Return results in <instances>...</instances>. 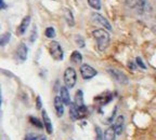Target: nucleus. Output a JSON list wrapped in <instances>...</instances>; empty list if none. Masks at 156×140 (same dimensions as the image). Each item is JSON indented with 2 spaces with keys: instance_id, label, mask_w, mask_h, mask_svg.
<instances>
[{
  "instance_id": "f257e3e1",
  "label": "nucleus",
  "mask_w": 156,
  "mask_h": 140,
  "mask_svg": "<svg viewBox=\"0 0 156 140\" xmlns=\"http://www.w3.org/2000/svg\"><path fill=\"white\" fill-rule=\"evenodd\" d=\"M92 36L95 39V41H97L99 50L104 51L105 48L108 46V43H110V35L107 34L106 30H104V29H95L94 32H92Z\"/></svg>"
},
{
  "instance_id": "f03ea898",
  "label": "nucleus",
  "mask_w": 156,
  "mask_h": 140,
  "mask_svg": "<svg viewBox=\"0 0 156 140\" xmlns=\"http://www.w3.org/2000/svg\"><path fill=\"white\" fill-rule=\"evenodd\" d=\"M49 53L51 55V57L55 61H62L64 58V53L62 50L60 43L56 41H51L49 44Z\"/></svg>"
},
{
  "instance_id": "7ed1b4c3",
  "label": "nucleus",
  "mask_w": 156,
  "mask_h": 140,
  "mask_svg": "<svg viewBox=\"0 0 156 140\" xmlns=\"http://www.w3.org/2000/svg\"><path fill=\"white\" fill-rule=\"evenodd\" d=\"M76 79H77V75H76L75 69L72 67L66 68L65 72H64V83H65V86L67 88H73L76 84Z\"/></svg>"
},
{
  "instance_id": "20e7f679",
  "label": "nucleus",
  "mask_w": 156,
  "mask_h": 140,
  "mask_svg": "<svg viewBox=\"0 0 156 140\" xmlns=\"http://www.w3.org/2000/svg\"><path fill=\"white\" fill-rule=\"evenodd\" d=\"M80 73H81L83 79L89 80V79H92L93 77H95L98 72L94 68L89 66L88 64H83V65L80 66Z\"/></svg>"
},
{
  "instance_id": "39448f33",
  "label": "nucleus",
  "mask_w": 156,
  "mask_h": 140,
  "mask_svg": "<svg viewBox=\"0 0 156 140\" xmlns=\"http://www.w3.org/2000/svg\"><path fill=\"white\" fill-rule=\"evenodd\" d=\"M107 71H108V73H110V75H112L115 80H116L117 82H119L120 84H126V83L128 82V79H127V77L122 72V71H119V70L108 69Z\"/></svg>"
},
{
  "instance_id": "423d86ee",
  "label": "nucleus",
  "mask_w": 156,
  "mask_h": 140,
  "mask_svg": "<svg viewBox=\"0 0 156 140\" xmlns=\"http://www.w3.org/2000/svg\"><path fill=\"white\" fill-rule=\"evenodd\" d=\"M27 53H28V50H27V46L24 43H21L16 48V53L15 56L19 59L20 62H25L27 58Z\"/></svg>"
},
{
  "instance_id": "0eeeda50",
  "label": "nucleus",
  "mask_w": 156,
  "mask_h": 140,
  "mask_svg": "<svg viewBox=\"0 0 156 140\" xmlns=\"http://www.w3.org/2000/svg\"><path fill=\"white\" fill-rule=\"evenodd\" d=\"M92 19L97 23V24H100L101 26H103L104 28H106L107 30H112V26H111V24L108 23V21H107L105 17H103L101 14L94 13V14L92 15Z\"/></svg>"
},
{
  "instance_id": "6e6552de",
  "label": "nucleus",
  "mask_w": 156,
  "mask_h": 140,
  "mask_svg": "<svg viewBox=\"0 0 156 140\" xmlns=\"http://www.w3.org/2000/svg\"><path fill=\"white\" fill-rule=\"evenodd\" d=\"M126 5L131 9L138 10L139 12H141L143 11L144 1L143 0H126Z\"/></svg>"
},
{
  "instance_id": "1a4fd4ad",
  "label": "nucleus",
  "mask_w": 156,
  "mask_h": 140,
  "mask_svg": "<svg viewBox=\"0 0 156 140\" xmlns=\"http://www.w3.org/2000/svg\"><path fill=\"white\" fill-rule=\"evenodd\" d=\"M54 108L58 116H62L64 113V102L60 96L54 97Z\"/></svg>"
},
{
  "instance_id": "9d476101",
  "label": "nucleus",
  "mask_w": 156,
  "mask_h": 140,
  "mask_svg": "<svg viewBox=\"0 0 156 140\" xmlns=\"http://www.w3.org/2000/svg\"><path fill=\"white\" fill-rule=\"evenodd\" d=\"M124 124H125V118L124 116L122 115L117 116V118L114 122V128H115V131H116L117 135L122 134V129H124Z\"/></svg>"
},
{
  "instance_id": "9b49d317",
  "label": "nucleus",
  "mask_w": 156,
  "mask_h": 140,
  "mask_svg": "<svg viewBox=\"0 0 156 140\" xmlns=\"http://www.w3.org/2000/svg\"><path fill=\"white\" fill-rule=\"evenodd\" d=\"M60 97L63 100L64 105H67V106L71 105V96H69V93H68V89L66 86L61 87V89H60Z\"/></svg>"
},
{
  "instance_id": "f8f14e48",
  "label": "nucleus",
  "mask_w": 156,
  "mask_h": 140,
  "mask_svg": "<svg viewBox=\"0 0 156 140\" xmlns=\"http://www.w3.org/2000/svg\"><path fill=\"white\" fill-rule=\"evenodd\" d=\"M29 23H30V17L25 16L24 18H23L22 22H21V24H20V26H19V30H17L19 35H24L25 34V32H26L27 28H28V26H29Z\"/></svg>"
},
{
  "instance_id": "ddd939ff",
  "label": "nucleus",
  "mask_w": 156,
  "mask_h": 140,
  "mask_svg": "<svg viewBox=\"0 0 156 140\" xmlns=\"http://www.w3.org/2000/svg\"><path fill=\"white\" fill-rule=\"evenodd\" d=\"M42 118H44V125L46 127L48 134H52V123L48 113L46 112V110H42Z\"/></svg>"
},
{
  "instance_id": "4468645a",
  "label": "nucleus",
  "mask_w": 156,
  "mask_h": 140,
  "mask_svg": "<svg viewBox=\"0 0 156 140\" xmlns=\"http://www.w3.org/2000/svg\"><path fill=\"white\" fill-rule=\"evenodd\" d=\"M69 116L73 121H76L78 118H80L79 116V110H78V107L75 104L69 105Z\"/></svg>"
},
{
  "instance_id": "2eb2a0df",
  "label": "nucleus",
  "mask_w": 156,
  "mask_h": 140,
  "mask_svg": "<svg viewBox=\"0 0 156 140\" xmlns=\"http://www.w3.org/2000/svg\"><path fill=\"white\" fill-rule=\"evenodd\" d=\"M74 104L78 107V108H80V107L85 106V102H83V93L81 89H78L77 92L75 94V102Z\"/></svg>"
},
{
  "instance_id": "dca6fc26",
  "label": "nucleus",
  "mask_w": 156,
  "mask_h": 140,
  "mask_svg": "<svg viewBox=\"0 0 156 140\" xmlns=\"http://www.w3.org/2000/svg\"><path fill=\"white\" fill-rule=\"evenodd\" d=\"M115 137H116V131H115L114 126H111L105 131L104 140H115Z\"/></svg>"
},
{
  "instance_id": "f3484780",
  "label": "nucleus",
  "mask_w": 156,
  "mask_h": 140,
  "mask_svg": "<svg viewBox=\"0 0 156 140\" xmlns=\"http://www.w3.org/2000/svg\"><path fill=\"white\" fill-rule=\"evenodd\" d=\"M71 61L74 64H80L83 62V56H81V54L78 51H74L71 55Z\"/></svg>"
},
{
  "instance_id": "a211bd4d",
  "label": "nucleus",
  "mask_w": 156,
  "mask_h": 140,
  "mask_svg": "<svg viewBox=\"0 0 156 140\" xmlns=\"http://www.w3.org/2000/svg\"><path fill=\"white\" fill-rule=\"evenodd\" d=\"M64 14H65V19H66V22L68 23V25H69V26H73V25L75 24V22H74V17H73L72 12L69 11V10L65 9Z\"/></svg>"
},
{
  "instance_id": "6ab92c4d",
  "label": "nucleus",
  "mask_w": 156,
  "mask_h": 140,
  "mask_svg": "<svg viewBox=\"0 0 156 140\" xmlns=\"http://www.w3.org/2000/svg\"><path fill=\"white\" fill-rule=\"evenodd\" d=\"M88 3H89V5L94 10L101 9V0H88Z\"/></svg>"
},
{
  "instance_id": "aec40b11",
  "label": "nucleus",
  "mask_w": 156,
  "mask_h": 140,
  "mask_svg": "<svg viewBox=\"0 0 156 140\" xmlns=\"http://www.w3.org/2000/svg\"><path fill=\"white\" fill-rule=\"evenodd\" d=\"M10 38H11V35H10L9 32H5V34H3L2 36H1V40H0V45L5 46V44L9 42Z\"/></svg>"
},
{
  "instance_id": "412c9836",
  "label": "nucleus",
  "mask_w": 156,
  "mask_h": 140,
  "mask_svg": "<svg viewBox=\"0 0 156 140\" xmlns=\"http://www.w3.org/2000/svg\"><path fill=\"white\" fill-rule=\"evenodd\" d=\"M44 35H46L47 38H54V36H55V30H54V28H52V27H48V28L46 29V32H44Z\"/></svg>"
},
{
  "instance_id": "4be33fe9",
  "label": "nucleus",
  "mask_w": 156,
  "mask_h": 140,
  "mask_svg": "<svg viewBox=\"0 0 156 140\" xmlns=\"http://www.w3.org/2000/svg\"><path fill=\"white\" fill-rule=\"evenodd\" d=\"M29 121H30V123H32L33 125L37 126L38 128H42V123L39 121L38 118H34V116H30V118H29Z\"/></svg>"
},
{
  "instance_id": "5701e85b",
  "label": "nucleus",
  "mask_w": 156,
  "mask_h": 140,
  "mask_svg": "<svg viewBox=\"0 0 156 140\" xmlns=\"http://www.w3.org/2000/svg\"><path fill=\"white\" fill-rule=\"evenodd\" d=\"M95 140H104V135L102 134L100 127H95Z\"/></svg>"
},
{
  "instance_id": "b1692460",
  "label": "nucleus",
  "mask_w": 156,
  "mask_h": 140,
  "mask_svg": "<svg viewBox=\"0 0 156 140\" xmlns=\"http://www.w3.org/2000/svg\"><path fill=\"white\" fill-rule=\"evenodd\" d=\"M75 40H76V43H77V45H78V46H80V48H83V46H85V41H83V37H80V36H76Z\"/></svg>"
},
{
  "instance_id": "393cba45",
  "label": "nucleus",
  "mask_w": 156,
  "mask_h": 140,
  "mask_svg": "<svg viewBox=\"0 0 156 140\" xmlns=\"http://www.w3.org/2000/svg\"><path fill=\"white\" fill-rule=\"evenodd\" d=\"M136 64H138V66H139V67H141L142 69H146V66L144 65V63H143V61H142L141 57H136Z\"/></svg>"
},
{
  "instance_id": "a878e982",
  "label": "nucleus",
  "mask_w": 156,
  "mask_h": 140,
  "mask_svg": "<svg viewBox=\"0 0 156 140\" xmlns=\"http://www.w3.org/2000/svg\"><path fill=\"white\" fill-rule=\"evenodd\" d=\"M24 140H39V139L36 135H34V134H28V135H26V137H25Z\"/></svg>"
},
{
  "instance_id": "bb28decb",
  "label": "nucleus",
  "mask_w": 156,
  "mask_h": 140,
  "mask_svg": "<svg viewBox=\"0 0 156 140\" xmlns=\"http://www.w3.org/2000/svg\"><path fill=\"white\" fill-rule=\"evenodd\" d=\"M36 107H37V109H41V107H42V104H41V98H40V96H38L37 97V99H36Z\"/></svg>"
},
{
  "instance_id": "cd10ccee",
  "label": "nucleus",
  "mask_w": 156,
  "mask_h": 140,
  "mask_svg": "<svg viewBox=\"0 0 156 140\" xmlns=\"http://www.w3.org/2000/svg\"><path fill=\"white\" fill-rule=\"evenodd\" d=\"M35 34H36V27H34V29H33V35H32V38H30V41L34 42L35 40Z\"/></svg>"
},
{
  "instance_id": "c85d7f7f",
  "label": "nucleus",
  "mask_w": 156,
  "mask_h": 140,
  "mask_svg": "<svg viewBox=\"0 0 156 140\" xmlns=\"http://www.w3.org/2000/svg\"><path fill=\"white\" fill-rule=\"evenodd\" d=\"M0 2H1V9L5 8V2H3V0H0Z\"/></svg>"
},
{
  "instance_id": "c756f323",
  "label": "nucleus",
  "mask_w": 156,
  "mask_h": 140,
  "mask_svg": "<svg viewBox=\"0 0 156 140\" xmlns=\"http://www.w3.org/2000/svg\"><path fill=\"white\" fill-rule=\"evenodd\" d=\"M39 140H47V138L46 137H44V136H42V137H40V139Z\"/></svg>"
},
{
  "instance_id": "7c9ffc66",
  "label": "nucleus",
  "mask_w": 156,
  "mask_h": 140,
  "mask_svg": "<svg viewBox=\"0 0 156 140\" xmlns=\"http://www.w3.org/2000/svg\"><path fill=\"white\" fill-rule=\"evenodd\" d=\"M153 29H154V32H156V26H154V28H153Z\"/></svg>"
},
{
  "instance_id": "2f4dec72",
  "label": "nucleus",
  "mask_w": 156,
  "mask_h": 140,
  "mask_svg": "<svg viewBox=\"0 0 156 140\" xmlns=\"http://www.w3.org/2000/svg\"><path fill=\"white\" fill-rule=\"evenodd\" d=\"M69 140H72V139H69Z\"/></svg>"
}]
</instances>
